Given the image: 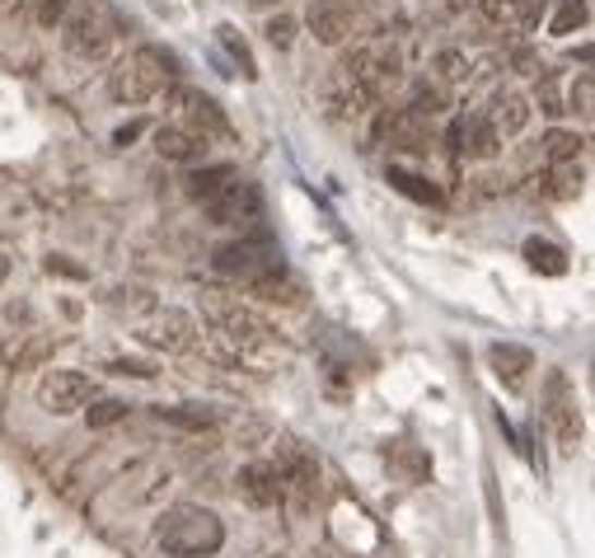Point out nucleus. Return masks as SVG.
Returning a JSON list of instances; mask_svg holds the SVG:
<instances>
[{"label":"nucleus","mask_w":595,"mask_h":558,"mask_svg":"<svg viewBox=\"0 0 595 558\" xmlns=\"http://www.w3.org/2000/svg\"><path fill=\"white\" fill-rule=\"evenodd\" d=\"M277 558H281V554H277Z\"/></svg>","instance_id":"nucleus-40"},{"label":"nucleus","mask_w":595,"mask_h":558,"mask_svg":"<svg viewBox=\"0 0 595 558\" xmlns=\"http://www.w3.org/2000/svg\"><path fill=\"white\" fill-rule=\"evenodd\" d=\"M586 20H591V5H586V0H562L558 14L549 20V34L568 38V34H576V28H586Z\"/></svg>","instance_id":"nucleus-23"},{"label":"nucleus","mask_w":595,"mask_h":558,"mask_svg":"<svg viewBox=\"0 0 595 558\" xmlns=\"http://www.w3.org/2000/svg\"><path fill=\"white\" fill-rule=\"evenodd\" d=\"M254 5H272V0H254Z\"/></svg>","instance_id":"nucleus-39"},{"label":"nucleus","mask_w":595,"mask_h":558,"mask_svg":"<svg viewBox=\"0 0 595 558\" xmlns=\"http://www.w3.org/2000/svg\"><path fill=\"white\" fill-rule=\"evenodd\" d=\"M432 71L441 75V85H469V75H474V66H469V57L456 52V48L436 52V57H432Z\"/></svg>","instance_id":"nucleus-20"},{"label":"nucleus","mask_w":595,"mask_h":558,"mask_svg":"<svg viewBox=\"0 0 595 558\" xmlns=\"http://www.w3.org/2000/svg\"><path fill=\"white\" fill-rule=\"evenodd\" d=\"M352 24H356L352 0H315V5H309V34H315L324 48H338V43L352 34Z\"/></svg>","instance_id":"nucleus-11"},{"label":"nucleus","mask_w":595,"mask_h":558,"mask_svg":"<svg viewBox=\"0 0 595 558\" xmlns=\"http://www.w3.org/2000/svg\"><path fill=\"white\" fill-rule=\"evenodd\" d=\"M240 493H244V502H254V507H277L281 498H287V478H281L277 464H244L240 470Z\"/></svg>","instance_id":"nucleus-13"},{"label":"nucleus","mask_w":595,"mask_h":558,"mask_svg":"<svg viewBox=\"0 0 595 558\" xmlns=\"http://www.w3.org/2000/svg\"><path fill=\"white\" fill-rule=\"evenodd\" d=\"M71 5H75V0H34V14H38L42 28H57L71 14Z\"/></svg>","instance_id":"nucleus-30"},{"label":"nucleus","mask_w":595,"mask_h":558,"mask_svg":"<svg viewBox=\"0 0 595 558\" xmlns=\"http://www.w3.org/2000/svg\"><path fill=\"white\" fill-rule=\"evenodd\" d=\"M61 38H66V52L75 61H99L108 48H113V24L104 20V10H75Z\"/></svg>","instance_id":"nucleus-7"},{"label":"nucleus","mask_w":595,"mask_h":558,"mask_svg":"<svg viewBox=\"0 0 595 558\" xmlns=\"http://www.w3.org/2000/svg\"><path fill=\"white\" fill-rule=\"evenodd\" d=\"M562 108H568V113H582V118L595 113V81H591V75H576L572 95H568V104H562Z\"/></svg>","instance_id":"nucleus-27"},{"label":"nucleus","mask_w":595,"mask_h":558,"mask_svg":"<svg viewBox=\"0 0 595 558\" xmlns=\"http://www.w3.org/2000/svg\"><path fill=\"white\" fill-rule=\"evenodd\" d=\"M488 362H493V371H497V380H507L511 390H521L525 371L535 366V352L521 348V343H493V348H488Z\"/></svg>","instance_id":"nucleus-15"},{"label":"nucleus","mask_w":595,"mask_h":558,"mask_svg":"<svg viewBox=\"0 0 595 558\" xmlns=\"http://www.w3.org/2000/svg\"><path fill=\"white\" fill-rule=\"evenodd\" d=\"M155 545L169 558H211L226 545V525L207 507L179 502V507L160 511V521H155Z\"/></svg>","instance_id":"nucleus-1"},{"label":"nucleus","mask_w":595,"mask_h":558,"mask_svg":"<svg viewBox=\"0 0 595 558\" xmlns=\"http://www.w3.org/2000/svg\"><path fill=\"white\" fill-rule=\"evenodd\" d=\"M582 136L576 132H549L544 136V160L549 165H568V160H576V155H582Z\"/></svg>","instance_id":"nucleus-24"},{"label":"nucleus","mask_w":595,"mask_h":558,"mask_svg":"<svg viewBox=\"0 0 595 558\" xmlns=\"http://www.w3.org/2000/svg\"><path fill=\"white\" fill-rule=\"evenodd\" d=\"M268 43H272V48H291V43H295V20H291V14L268 20Z\"/></svg>","instance_id":"nucleus-32"},{"label":"nucleus","mask_w":595,"mask_h":558,"mask_svg":"<svg viewBox=\"0 0 595 558\" xmlns=\"http://www.w3.org/2000/svg\"><path fill=\"white\" fill-rule=\"evenodd\" d=\"M216 272L221 277H234V282H248V287H263L281 277V258L268 244H254V240H234V244H221L216 250Z\"/></svg>","instance_id":"nucleus-5"},{"label":"nucleus","mask_w":595,"mask_h":558,"mask_svg":"<svg viewBox=\"0 0 595 558\" xmlns=\"http://www.w3.org/2000/svg\"><path fill=\"white\" fill-rule=\"evenodd\" d=\"M108 305H118V310H146V305H150V291H141V287H118L113 296H108Z\"/></svg>","instance_id":"nucleus-33"},{"label":"nucleus","mask_w":595,"mask_h":558,"mask_svg":"<svg viewBox=\"0 0 595 558\" xmlns=\"http://www.w3.org/2000/svg\"><path fill=\"white\" fill-rule=\"evenodd\" d=\"M136 136H141V122H127V128H118V132H113V142H118V146H127V142H136Z\"/></svg>","instance_id":"nucleus-37"},{"label":"nucleus","mask_w":595,"mask_h":558,"mask_svg":"<svg viewBox=\"0 0 595 558\" xmlns=\"http://www.w3.org/2000/svg\"><path fill=\"white\" fill-rule=\"evenodd\" d=\"M160 417H165V423H179V427H187V432H202V427H211V423H216V413H207V409H197V404L160 409Z\"/></svg>","instance_id":"nucleus-26"},{"label":"nucleus","mask_w":595,"mask_h":558,"mask_svg":"<svg viewBox=\"0 0 595 558\" xmlns=\"http://www.w3.org/2000/svg\"><path fill=\"white\" fill-rule=\"evenodd\" d=\"M525 263L535 272H544V277H562V272H568V254H562L558 244H549V240H525Z\"/></svg>","instance_id":"nucleus-18"},{"label":"nucleus","mask_w":595,"mask_h":558,"mask_svg":"<svg viewBox=\"0 0 595 558\" xmlns=\"http://www.w3.org/2000/svg\"><path fill=\"white\" fill-rule=\"evenodd\" d=\"M85 413H89V427H113L127 417V404H122V399H94Z\"/></svg>","instance_id":"nucleus-29"},{"label":"nucleus","mask_w":595,"mask_h":558,"mask_svg":"<svg viewBox=\"0 0 595 558\" xmlns=\"http://www.w3.org/2000/svg\"><path fill=\"white\" fill-rule=\"evenodd\" d=\"M207 315L221 324L226 338H234V343H263L268 338V324L254 319L240 301H226V296H207Z\"/></svg>","instance_id":"nucleus-12"},{"label":"nucleus","mask_w":595,"mask_h":558,"mask_svg":"<svg viewBox=\"0 0 595 558\" xmlns=\"http://www.w3.org/2000/svg\"><path fill=\"white\" fill-rule=\"evenodd\" d=\"M108 371H113V376H136V380L155 376V366H150V362H108Z\"/></svg>","instance_id":"nucleus-34"},{"label":"nucleus","mask_w":595,"mask_h":558,"mask_svg":"<svg viewBox=\"0 0 595 558\" xmlns=\"http://www.w3.org/2000/svg\"><path fill=\"white\" fill-rule=\"evenodd\" d=\"M342 71H348V81L362 89L366 99H385L389 89L403 81V57H399V48H389V43H371V48L352 52V61Z\"/></svg>","instance_id":"nucleus-3"},{"label":"nucleus","mask_w":595,"mask_h":558,"mask_svg":"<svg viewBox=\"0 0 595 558\" xmlns=\"http://www.w3.org/2000/svg\"><path fill=\"white\" fill-rule=\"evenodd\" d=\"M413 113H417V118H432V113H441V95H427V89H422V95L413 99Z\"/></svg>","instance_id":"nucleus-36"},{"label":"nucleus","mask_w":595,"mask_h":558,"mask_svg":"<svg viewBox=\"0 0 595 558\" xmlns=\"http://www.w3.org/2000/svg\"><path fill=\"white\" fill-rule=\"evenodd\" d=\"M202 207H207V216L216 226H248V221H258V216H263V193L248 179L234 174L226 189L216 197H207Z\"/></svg>","instance_id":"nucleus-6"},{"label":"nucleus","mask_w":595,"mask_h":558,"mask_svg":"<svg viewBox=\"0 0 595 558\" xmlns=\"http://www.w3.org/2000/svg\"><path fill=\"white\" fill-rule=\"evenodd\" d=\"M582 183H586L582 165H576V160H568V165H554V174H549V193H554V197H562V203H568V197H576V193H582Z\"/></svg>","instance_id":"nucleus-25"},{"label":"nucleus","mask_w":595,"mask_h":558,"mask_svg":"<svg viewBox=\"0 0 595 558\" xmlns=\"http://www.w3.org/2000/svg\"><path fill=\"white\" fill-rule=\"evenodd\" d=\"M136 343L150 352H183L193 343V319L183 310H155L150 319L136 324Z\"/></svg>","instance_id":"nucleus-9"},{"label":"nucleus","mask_w":595,"mask_h":558,"mask_svg":"<svg viewBox=\"0 0 595 558\" xmlns=\"http://www.w3.org/2000/svg\"><path fill=\"white\" fill-rule=\"evenodd\" d=\"M539 113H549V118L568 113V108H562V89H558L554 75H544V81H539Z\"/></svg>","instance_id":"nucleus-31"},{"label":"nucleus","mask_w":595,"mask_h":558,"mask_svg":"<svg viewBox=\"0 0 595 558\" xmlns=\"http://www.w3.org/2000/svg\"><path fill=\"white\" fill-rule=\"evenodd\" d=\"M42 268H47V272H61V277H85V268H75V263H66V254H47Z\"/></svg>","instance_id":"nucleus-35"},{"label":"nucleus","mask_w":595,"mask_h":558,"mask_svg":"<svg viewBox=\"0 0 595 558\" xmlns=\"http://www.w3.org/2000/svg\"><path fill=\"white\" fill-rule=\"evenodd\" d=\"M155 150H160L165 160L193 165V160H202V150H207V136H197L187 128H160V132H155Z\"/></svg>","instance_id":"nucleus-16"},{"label":"nucleus","mask_w":595,"mask_h":558,"mask_svg":"<svg viewBox=\"0 0 595 558\" xmlns=\"http://www.w3.org/2000/svg\"><path fill=\"white\" fill-rule=\"evenodd\" d=\"M174 99L183 113H187V122H193V128H207V132H226V118H221V108H216L207 95H197V89H174Z\"/></svg>","instance_id":"nucleus-17"},{"label":"nucleus","mask_w":595,"mask_h":558,"mask_svg":"<svg viewBox=\"0 0 595 558\" xmlns=\"http://www.w3.org/2000/svg\"><path fill=\"white\" fill-rule=\"evenodd\" d=\"M89 399H94V390H89V380L81 376V371H47V376L38 380V404L47 413H57V417L81 413Z\"/></svg>","instance_id":"nucleus-8"},{"label":"nucleus","mask_w":595,"mask_h":558,"mask_svg":"<svg viewBox=\"0 0 595 558\" xmlns=\"http://www.w3.org/2000/svg\"><path fill=\"white\" fill-rule=\"evenodd\" d=\"M230 179H234V169H230V165H216V169H197V174L187 179V193H193L197 203H207V197H216V193H221Z\"/></svg>","instance_id":"nucleus-22"},{"label":"nucleus","mask_w":595,"mask_h":558,"mask_svg":"<svg viewBox=\"0 0 595 558\" xmlns=\"http://www.w3.org/2000/svg\"><path fill=\"white\" fill-rule=\"evenodd\" d=\"M450 146H456V155H464V160H493L502 136L493 132V122L483 113H464L456 128H450Z\"/></svg>","instance_id":"nucleus-10"},{"label":"nucleus","mask_w":595,"mask_h":558,"mask_svg":"<svg viewBox=\"0 0 595 558\" xmlns=\"http://www.w3.org/2000/svg\"><path fill=\"white\" fill-rule=\"evenodd\" d=\"M483 118L493 122L497 136H515V132H525V122H530V99L515 95V89H502V95L493 99V113H483Z\"/></svg>","instance_id":"nucleus-14"},{"label":"nucleus","mask_w":595,"mask_h":558,"mask_svg":"<svg viewBox=\"0 0 595 558\" xmlns=\"http://www.w3.org/2000/svg\"><path fill=\"white\" fill-rule=\"evenodd\" d=\"M216 43H221V48L230 52V61H234V66H240L244 81H258V61H254V52H248V43H244L240 34H234L230 24L216 28Z\"/></svg>","instance_id":"nucleus-19"},{"label":"nucleus","mask_w":595,"mask_h":558,"mask_svg":"<svg viewBox=\"0 0 595 558\" xmlns=\"http://www.w3.org/2000/svg\"><path fill=\"white\" fill-rule=\"evenodd\" d=\"M5 277H10V258L0 254V287H5Z\"/></svg>","instance_id":"nucleus-38"},{"label":"nucleus","mask_w":595,"mask_h":558,"mask_svg":"<svg viewBox=\"0 0 595 558\" xmlns=\"http://www.w3.org/2000/svg\"><path fill=\"white\" fill-rule=\"evenodd\" d=\"M544 417H549V427L558 437V451L576 456V446H582V413H576V390H572L568 371H549L544 376Z\"/></svg>","instance_id":"nucleus-4"},{"label":"nucleus","mask_w":595,"mask_h":558,"mask_svg":"<svg viewBox=\"0 0 595 558\" xmlns=\"http://www.w3.org/2000/svg\"><path fill=\"white\" fill-rule=\"evenodd\" d=\"M507 14L521 28H539V20L549 14V0H507Z\"/></svg>","instance_id":"nucleus-28"},{"label":"nucleus","mask_w":595,"mask_h":558,"mask_svg":"<svg viewBox=\"0 0 595 558\" xmlns=\"http://www.w3.org/2000/svg\"><path fill=\"white\" fill-rule=\"evenodd\" d=\"M389 183H394L399 193H409L413 203H432V207H441V193L432 189L427 179H417V174H409V169H399V165H389Z\"/></svg>","instance_id":"nucleus-21"},{"label":"nucleus","mask_w":595,"mask_h":558,"mask_svg":"<svg viewBox=\"0 0 595 558\" xmlns=\"http://www.w3.org/2000/svg\"><path fill=\"white\" fill-rule=\"evenodd\" d=\"M169 75H179L174 52L165 48H136L127 61H118V71L108 75V95L118 104H146L150 95H160Z\"/></svg>","instance_id":"nucleus-2"}]
</instances>
